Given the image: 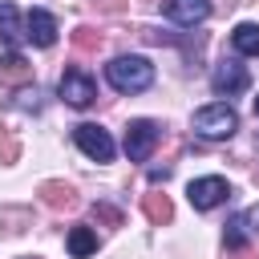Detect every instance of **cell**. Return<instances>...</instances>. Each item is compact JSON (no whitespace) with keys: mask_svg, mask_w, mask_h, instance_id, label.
I'll return each mask as SVG.
<instances>
[{"mask_svg":"<svg viewBox=\"0 0 259 259\" xmlns=\"http://www.w3.org/2000/svg\"><path fill=\"white\" fill-rule=\"evenodd\" d=\"M0 81H4V85H28V81H32V65H28V57L16 53V49H8V53L0 57Z\"/></svg>","mask_w":259,"mask_h":259,"instance_id":"cell-10","label":"cell"},{"mask_svg":"<svg viewBox=\"0 0 259 259\" xmlns=\"http://www.w3.org/2000/svg\"><path fill=\"white\" fill-rule=\"evenodd\" d=\"M105 77L117 93H142L154 85V65L146 57H113L105 65Z\"/></svg>","mask_w":259,"mask_h":259,"instance_id":"cell-1","label":"cell"},{"mask_svg":"<svg viewBox=\"0 0 259 259\" xmlns=\"http://www.w3.org/2000/svg\"><path fill=\"white\" fill-rule=\"evenodd\" d=\"M73 142H77V146H81V154H89L93 162H109V158H113V150H117V146H113V138H109L101 125H93V121L77 125V130H73Z\"/></svg>","mask_w":259,"mask_h":259,"instance_id":"cell-7","label":"cell"},{"mask_svg":"<svg viewBox=\"0 0 259 259\" xmlns=\"http://www.w3.org/2000/svg\"><path fill=\"white\" fill-rule=\"evenodd\" d=\"M166 16L174 24H202L210 16V0H166Z\"/></svg>","mask_w":259,"mask_h":259,"instance_id":"cell-9","label":"cell"},{"mask_svg":"<svg viewBox=\"0 0 259 259\" xmlns=\"http://www.w3.org/2000/svg\"><path fill=\"white\" fill-rule=\"evenodd\" d=\"M247 85H251V77H247V69H243L235 57L219 61L214 73H210V89H214L219 97H235V93H243Z\"/></svg>","mask_w":259,"mask_h":259,"instance_id":"cell-6","label":"cell"},{"mask_svg":"<svg viewBox=\"0 0 259 259\" xmlns=\"http://www.w3.org/2000/svg\"><path fill=\"white\" fill-rule=\"evenodd\" d=\"M235 130H239V113H235L227 101H210V105L194 109V134L219 142V138H231Z\"/></svg>","mask_w":259,"mask_h":259,"instance_id":"cell-2","label":"cell"},{"mask_svg":"<svg viewBox=\"0 0 259 259\" xmlns=\"http://www.w3.org/2000/svg\"><path fill=\"white\" fill-rule=\"evenodd\" d=\"M158 138H162V130H158L150 117L130 121V125H125V154H130V162H146V158L154 154Z\"/></svg>","mask_w":259,"mask_h":259,"instance_id":"cell-4","label":"cell"},{"mask_svg":"<svg viewBox=\"0 0 259 259\" xmlns=\"http://www.w3.org/2000/svg\"><path fill=\"white\" fill-rule=\"evenodd\" d=\"M142 210H146V219L158 223V227L174 219V202H170L166 194H146V198H142Z\"/></svg>","mask_w":259,"mask_h":259,"instance_id":"cell-15","label":"cell"},{"mask_svg":"<svg viewBox=\"0 0 259 259\" xmlns=\"http://www.w3.org/2000/svg\"><path fill=\"white\" fill-rule=\"evenodd\" d=\"M186 198H190V206H194V210H214L219 202H227V198H231V186H227V178L206 174V178H194V182L186 186Z\"/></svg>","mask_w":259,"mask_h":259,"instance_id":"cell-5","label":"cell"},{"mask_svg":"<svg viewBox=\"0 0 259 259\" xmlns=\"http://www.w3.org/2000/svg\"><path fill=\"white\" fill-rule=\"evenodd\" d=\"M243 223H247V231H255V235H259V202H255L251 210H243Z\"/></svg>","mask_w":259,"mask_h":259,"instance_id":"cell-20","label":"cell"},{"mask_svg":"<svg viewBox=\"0 0 259 259\" xmlns=\"http://www.w3.org/2000/svg\"><path fill=\"white\" fill-rule=\"evenodd\" d=\"M255 113H259V97H255Z\"/></svg>","mask_w":259,"mask_h":259,"instance_id":"cell-21","label":"cell"},{"mask_svg":"<svg viewBox=\"0 0 259 259\" xmlns=\"http://www.w3.org/2000/svg\"><path fill=\"white\" fill-rule=\"evenodd\" d=\"M16 158H20V142H16V134H12L8 125H0V162L12 166Z\"/></svg>","mask_w":259,"mask_h":259,"instance_id":"cell-16","label":"cell"},{"mask_svg":"<svg viewBox=\"0 0 259 259\" xmlns=\"http://www.w3.org/2000/svg\"><path fill=\"white\" fill-rule=\"evenodd\" d=\"M93 219H101V223H109V227H121V214H117L113 206H105V202H93Z\"/></svg>","mask_w":259,"mask_h":259,"instance_id":"cell-19","label":"cell"},{"mask_svg":"<svg viewBox=\"0 0 259 259\" xmlns=\"http://www.w3.org/2000/svg\"><path fill=\"white\" fill-rule=\"evenodd\" d=\"M36 194H40V202L53 206V210H69V206H77V190H73L69 182H40Z\"/></svg>","mask_w":259,"mask_h":259,"instance_id":"cell-11","label":"cell"},{"mask_svg":"<svg viewBox=\"0 0 259 259\" xmlns=\"http://www.w3.org/2000/svg\"><path fill=\"white\" fill-rule=\"evenodd\" d=\"M0 40H4L8 49H16V45L24 40L20 12H16V4H8V0H0Z\"/></svg>","mask_w":259,"mask_h":259,"instance_id":"cell-12","label":"cell"},{"mask_svg":"<svg viewBox=\"0 0 259 259\" xmlns=\"http://www.w3.org/2000/svg\"><path fill=\"white\" fill-rule=\"evenodd\" d=\"M65 243H69V255H73V259H89V255L97 251V235H93L89 227H73Z\"/></svg>","mask_w":259,"mask_h":259,"instance_id":"cell-14","label":"cell"},{"mask_svg":"<svg viewBox=\"0 0 259 259\" xmlns=\"http://www.w3.org/2000/svg\"><path fill=\"white\" fill-rule=\"evenodd\" d=\"M24 36H28L36 49H49V45H57V20H53V12H45V8H32V12L24 16Z\"/></svg>","mask_w":259,"mask_h":259,"instance_id":"cell-8","label":"cell"},{"mask_svg":"<svg viewBox=\"0 0 259 259\" xmlns=\"http://www.w3.org/2000/svg\"><path fill=\"white\" fill-rule=\"evenodd\" d=\"M73 45H77L81 53H97V45H101V36H97L93 28H77V32H73Z\"/></svg>","mask_w":259,"mask_h":259,"instance_id":"cell-18","label":"cell"},{"mask_svg":"<svg viewBox=\"0 0 259 259\" xmlns=\"http://www.w3.org/2000/svg\"><path fill=\"white\" fill-rule=\"evenodd\" d=\"M231 45H235V53H243V57H259V24H255V20L235 24Z\"/></svg>","mask_w":259,"mask_h":259,"instance_id":"cell-13","label":"cell"},{"mask_svg":"<svg viewBox=\"0 0 259 259\" xmlns=\"http://www.w3.org/2000/svg\"><path fill=\"white\" fill-rule=\"evenodd\" d=\"M61 101H69L73 109H85V105H93V97H97V85H93V77L85 73V69H65L61 73Z\"/></svg>","mask_w":259,"mask_h":259,"instance_id":"cell-3","label":"cell"},{"mask_svg":"<svg viewBox=\"0 0 259 259\" xmlns=\"http://www.w3.org/2000/svg\"><path fill=\"white\" fill-rule=\"evenodd\" d=\"M247 235H251V231H247L243 214H235V219L227 223V235H223V239H227V247H243V243H247Z\"/></svg>","mask_w":259,"mask_h":259,"instance_id":"cell-17","label":"cell"}]
</instances>
